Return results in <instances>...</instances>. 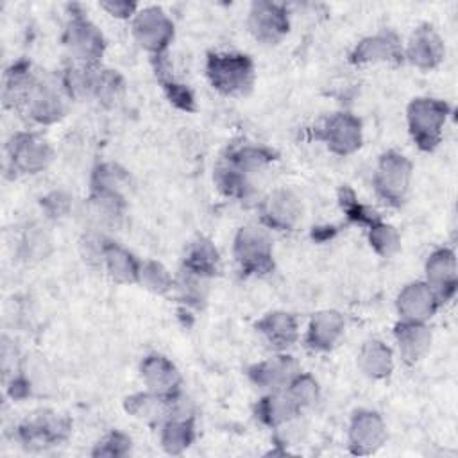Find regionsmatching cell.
Instances as JSON below:
<instances>
[{
    "label": "cell",
    "instance_id": "cell-5",
    "mask_svg": "<svg viewBox=\"0 0 458 458\" xmlns=\"http://www.w3.org/2000/svg\"><path fill=\"white\" fill-rule=\"evenodd\" d=\"M7 156L13 170L20 174H36L52 161L50 145L34 132H18L7 143Z\"/></svg>",
    "mask_w": 458,
    "mask_h": 458
},
{
    "label": "cell",
    "instance_id": "cell-8",
    "mask_svg": "<svg viewBox=\"0 0 458 458\" xmlns=\"http://www.w3.org/2000/svg\"><path fill=\"white\" fill-rule=\"evenodd\" d=\"M249 27L256 39L277 43L288 32V13L279 4L258 2L250 9Z\"/></svg>",
    "mask_w": 458,
    "mask_h": 458
},
{
    "label": "cell",
    "instance_id": "cell-21",
    "mask_svg": "<svg viewBox=\"0 0 458 458\" xmlns=\"http://www.w3.org/2000/svg\"><path fill=\"white\" fill-rule=\"evenodd\" d=\"M395 340L403 358L406 361H415L428 351L431 342V333L424 326V322L403 320L395 327Z\"/></svg>",
    "mask_w": 458,
    "mask_h": 458
},
{
    "label": "cell",
    "instance_id": "cell-32",
    "mask_svg": "<svg viewBox=\"0 0 458 458\" xmlns=\"http://www.w3.org/2000/svg\"><path fill=\"white\" fill-rule=\"evenodd\" d=\"M161 84H163L170 102H174L177 107L186 109V111H191L195 107L193 95H191V91L188 88H184L182 84L174 82L172 79H161Z\"/></svg>",
    "mask_w": 458,
    "mask_h": 458
},
{
    "label": "cell",
    "instance_id": "cell-31",
    "mask_svg": "<svg viewBox=\"0 0 458 458\" xmlns=\"http://www.w3.org/2000/svg\"><path fill=\"white\" fill-rule=\"evenodd\" d=\"M131 449V438L125 437L123 433H111L107 435L102 442H98L97 449L93 454H102V456H122Z\"/></svg>",
    "mask_w": 458,
    "mask_h": 458
},
{
    "label": "cell",
    "instance_id": "cell-19",
    "mask_svg": "<svg viewBox=\"0 0 458 458\" xmlns=\"http://www.w3.org/2000/svg\"><path fill=\"white\" fill-rule=\"evenodd\" d=\"M172 395H161L156 392H141L134 394L125 399V410L147 422H159L163 419H170L172 413V404H170Z\"/></svg>",
    "mask_w": 458,
    "mask_h": 458
},
{
    "label": "cell",
    "instance_id": "cell-27",
    "mask_svg": "<svg viewBox=\"0 0 458 458\" xmlns=\"http://www.w3.org/2000/svg\"><path fill=\"white\" fill-rule=\"evenodd\" d=\"M193 435L195 433H193L191 417H174V419H168L166 424L163 426L161 444L168 453L177 454L191 444Z\"/></svg>",
    "mask_w": 458,
    "mask_h": 458
},
{
    "label": "cell",
    "instance_id": "cell-16",
    "mask_svg": "<svg viewBox=\"0 0 458 458\" xmlns=\"http://www.w3.org/2000/svg\"><path fill=\"white\" fill-rule=\"evenodd\" d=\"M141 376L150 392L161 395H174L179 392L181 376L172 361H168L165 356H147L141 363Z\"/></svg>",
    "mask_w": 458,
    "mask_h": 458
},
{
    "label": "cell",
    "instance_id": "cell-12",
    "mask_svg": "<svg viewBox=\"0 0 458 458\" xmlns=\"http://www.w3.org/2000/svg\"><path fill=\"white\" fill-rule=\"evenodd\" d=\"M385 424L381 417L374 411H358L352 417L349 429L351 449L358 454H367L376 451L385 440Z\"/></svg>",
    "mask_w": 458,
    "mask_h": 458
},
{
    "label": "cell",
    "instance_id": "cell-13",
    "mask_svg": "<svg viewBox=\"0 0 458 458\" xmlns=\"http://www.w3.org/2000/svg\"><path fill=\"white\" fill-rule=\"evenodd\" d=\"M68 431H70L68 420H64L57 415L45 413V415H39L38 419L20 426L18 435L25 445L45 447V445H52L55 442L64 440L68 437Z\"/></svg>",
    "mask_w": 458,
    "mask_h": 458
},
{
    "label": "cell",
    "instance_id": "cell-6",
    "mask_svg": "<svg viewBox=\"0 0 458 458\" xmlns=\"http://www.w3.org/2000/svg\"><path fill=\"white\" fill-rule=\"evenodd\" d=\"M132 30L138 43L156 55L163 54L174 38V23L159 7H145L136 13Z\"/></svg>",
    "mask_w": 458,
    "mask_h": 458
},
{
    "label": "cell",
    "instance_id": "cell-23",
    "mask_svg": "<svg viewBox=\"0 0 458 458\" xmlns=\"http://www.w3.org/2000/svg\"><path fill=\"white\" fill-rule=\"evenodd\" d=\"M256 327L267 338V342L279 351L290 347L297 338L295 318L288 313H268L256 324Z\"/></svg>",
    "mask_w": 458,
    "mask_h": 458
},
{
    "label": "cell",
    "instance_id": "cell-24",
    "mask_svg": "<svg viewBox=\"0 0 458 458\" xmlns=\"http://www.w3.org/2000/svg\"><path fill=\"white\" fill-rule=\"evenodd\" d=\"M102 259H104L113 279H116L120 283H132L138 279L140 261H136L134 256L131 252H127L125 249H122L114 243H104Z\"/></svg>",
    "mask_w": 458,
    "mask_h": 458
},
{
    "label": "cell",
    "instance_id": "cell-28",
    "mask_svg": "<svg viewBox=\"0 0 458 458\" xmlns=\"http://www.w3.org/2000/svg\"><path fill=\"white\" fill-rule=\"evenodd\" d=\"M138 283H141L147 290L156 293H165L172 288L174 279L166 272V268L156 261H143L140 263L138 270Z\"/></svg>",
    "mask_w": 458,
    "mask_h": 458
},
{
    "label": "cell",
    "instance_id": "cell-33",
    "mask_svg": "<svg viewBox=\"0 0 458 458\" xmlns=\"http://www.w3.org/2000/svg\"><path fill=\"white\" fill-rule=\"evenodd\" d=\"M102 7L116 18H127L136 11V4H129V2H104Z\"/></svg>",
    "mask_w": 458,
    "mask_h": 458
},
{
    "label": "cell",
    "instance_id": "cell-11",
    "mask_svg": "<svg viewBox=\"0 0 458 458\" xmlns=\"http://www.w3.org/2000/svg\"><path fill=\"white\" fill-rule=\"evenodd\" d=\"M440 301L426 283H411L404 286L397 297V310L404 320L424 322L435 313Z\"/></svg>",
    "mask_w": 458,
    "mask_h": 458
},
{
    "label": "cell",
    "instance_id": "cell-29",
    "mask_svg": "<svg viewBox=\"0 0 458 458\" xmlns=\"http://www.w3.org/2000/svg\"><path fill=\"white\" fill-rule=\"evenodd\" d=\"M288 395L295 401V404L302 410L306 406H311L318 397V385L317 381L308 374H297L290 385L284 388Z\"/></svg>",
    "mask_w": 458,
    "mask_h": 458
},
{
    "label": "cell",
    "instance_id": "cell-7",
    "mask_svg": "<svg viewBox=\"0 0 458 458\" xmlns=\"http://www.w3.org/2000/svg\"><path fill=\"white\" fill-rule=\"evenodd\" d=\"M70 54L86 66H93L104 52V38L98 29L84 16L75 14L66 29L64 36Z\"/></svg>",
    "mask_w": 458,
    "mask_h": 458
},
{
    "label": "cell",
    "instance_id": "cell-18",
    "mask_svg": "<svg viewBox=\"0 0 458 458\" xmlns=\"http://www.w3.org/2000/svg\"><path fill=\"white\" fill-rule=\"evenodd\" d=\"M444 55V45L440 38L431 30V27H420L413 32L406 57L419 68H433L440 63Z\"/></svg>",
    "mask_w": 458,
    "mask_h": 458
},
{
    "label": "cell",
    "instance_id": "cell-25",
    "mask_svg": "<svg viewBox=\"0 0 458 458\" xmlns=\"http://www.w3.org/2000/svg\"><path fill=\"white\" fill-rule=\"evenodd\" d=\"M358 363L367 376L385 377L392 370V352L383 342L370 340L361 347Z\"/></svg>",
    "mask_w": 458,
    "mask_h": 458
},
{
    "label": "cell",
    "instance_id": "cell-14",
    "mask_svg": "<svg viewBox=\"0 0 458 458\" xmlns=\"http://www.w3.org/2000/svg\"><path fill=\"white\" fill-rule=\"evenodd\" d=\"M301 202L288 190L270 193L263 204V220L268 227L286 231L292 229L301 218Z\"/></svg>",
    "mask_w": 458,
    "mask_h": 458
},
{
    "label": "cell",
    "instance_id": "cell-10",
    "mask_svg": "<svg viewBox=\"0 0 458 458\" xmlns=\"http://www.w3.org/2000/svg\"><path fill=\"white\" fill-rule=\"evenodd\" d=\"M297 374H299L297 363L292 360V356H284V354L274 356L249 369L250 381L259 388H267L270 392L286 388Z\"/></svg>",
    "mask_w": 458,
    "mask_h": 458
},
{
    "label": "cell",
    "instance_id": "cell-1",
    "mask_svg": "<svg viewBox=\"0 0 458 458\" xmlns=\"http://www.w3.org/2000/svg\"><path fill=\"white\" fill-rule=\"evenodd\" d=\"M206 73L213 88L224 95H245L254 82V64L243 54H211Z\"/></svg>",
    "mask_w": 458,
    "mask_h": 458
},
{
    "label": "cell",
    "instance_id": "cell-2",
    "mask_svg": "<svg viewBox=\"0 0 458 458\" xmlns=\"http://www.w3.org/2000/svg\"><path fill=\"white\" fill-rule=\"evenodd\" d=\"M447 118V106L437 98H415L408 106V127L422 150H433Z\"/></svg>",
    "mask_w": 458,
    "mask_h": 458
},
{
    "label": "cell",
    "instance_id": "cell-4",
    "mask_svg": "<svg viewBox=\"0 0 458 458\" xmlns=\"http://www.w3.org/2000/svg\"><path fill=\"white\" fill-rule=\"evenodd\" d=\"M411 177V163L399 152H386L381 156L376 174L374 186L381 199L388 204H401L406 197Z\"/></svg>",
    "mask_w": 458,
    "mask_h": 458
},
{
    "label": "cell",
    "instance_id": "cell-9",
    "mask_svg": "<svg viewBox=\"0 0 458 458\" xmlns=\"http://www.w3.org/2000/svg\"><path fill=\"white\" fill-rule=\"evenodd\" d=\"M320 138L335 154L347 156L361 145L360 120L349 113H338L326 122Z\"/></svg>",
    "mask_w": 458,
    "mask_h": 458
},
{
    "label": "cell",
    "instance_id": "cell-26",
    "mask_svg": "<svg viewBox=\"0 0 458 458\" xmlns=\"http://www.w3.org/2000/svg\"><path fill=\"white\" fill-rule=\"evenodd\" d=\"M184 270L197 274L200 277H206V279L215 276L218 270L216 249L206 240L195 242L184 258Z\"/></svg>",
    "mask_w": 458,
    "mask_h": 458
},
{
    "label": "cell",
    "instance_id": "cell-3",
    "mask_svg": "<svg viewBox=\"0 0 458 458\" xmlns=\"http://www.w3.org/2000/svg\"><path fill=\"white\" fill-rule=\"evenodd\" d=\"M234 259L245 274H267L274 268L272 242L259 227H242L234 238Z\"/></svg>",
    "mask_w": 458,
    "mask_h": 458
},
{
    "label": "cell",
    "instance_id": "cell-22",
    "mask_svg": "<svg viewBox=\"0 0 458 458\" xmlns=\"http://www.w3.org/2000/svg\"><path fill=\"white\" fill-rule=\"evenodd\" d=\"M301 408L295 404V401L288 395V392L276 390L270 392L267 397H263L256 408V415L259 420H263L268 426H281L290 422Z\"/></svg>",
    "mask_w": 458,
    "mask_h": 458
},
{
    "label": "cell",
    "instance_id": "cell-20",
    "mask_svg": "<svg viewBox=\"0 0 458 458\" xmlns=\"http://www.w3.org/2000/svg\"><path fill=\"white\" fill-rule=\"evenodd\" d=\"M344 333V318L336 311H320L311 318L308 329V344L313 349L327 351Z\"/></svg>",
    "mask_w": 458,
    "mask_h": 458
},
{
    "label": "cell",
    "instance_id": "cell-15",
    "mask_svg": "<svg viewBox=\"0 0 458 458\" xmlns=\"http://www.w3.org/2000/svg\"><path fill=\"white\" fill-rule=\"evenodd\" d=\"M426 284L435 292L438 301H445L453 295L456 286V263L454 254L447 249L433 252L426 263Z\"/></svg>",
    "mask_w": 458,
    "mask_h": 458
},
{
    "label": "cell",
    "instance_id": "cell-30",
    "mask_svg": "<svg viewBox=\"0 0 458 458\" xmlns=\"http://www.w3.org/2000/svg\"><path fill=\"white\" fill-rule=\"evenodd\" d=\"M370 245L383 256H390L399 247V236L394 227L376 222L370 225Z\"/></svg>",
    "mask_w": 458,
    "mask_h": 458
},
{
    "label": "cell",
    "instance_id": "cell-17",
    "mask_svg": "<svg viewBox=\"0 0 458 458\" xmlns=\"http://www.w3.org/2000/svg\"><path fill=\"white\" fill-rule=\"evenodd\" d=\"M403 57V48L395 34L381 32L361 39L352 50V63H377V61H399Z\"/></svg>",
    "mask_w": 458,
    "mask_h": 458
}]
</instances>
